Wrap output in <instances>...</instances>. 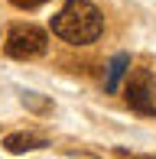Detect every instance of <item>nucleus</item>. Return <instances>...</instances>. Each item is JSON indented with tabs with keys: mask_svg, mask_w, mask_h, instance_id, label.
Masks as SVG:
<instances>
[{
	"mask_svg": "<svg viewBox=\"0 0 156 159\" xmlns=\"http://www.w3.org/2000/svg\"><path fill=\"white\" fill-rule=\"evenodd\" d=\"M52 33L68 46H88L104 33V16L91 0H65V7L52 16Z\"/></svg>",
	"mask_w": 156,
	"mask_h": 159,
	"instance_id": "f257e3e1",
	"label": "nucleus"
},
{
	"mask_svg": "<svg viewBox=\"0 0 156 159\" xmlns=\"http://www.w3.org/2000/svg\"><path fill=\"white\" fill-rule=\"evenodd\" d=\"M49 49V36L46 30H39V26L33 23H16L10 26V33H7V42H3V52L10 55V59H39L42 52Z\"/></svg>",
	"mask_w": 156,
	"mask_h": 159,
	"instance_id": "f03ea898",
	"label": "nucleus"
},
{
	"mask_svg": "<svg viewBox=\"0 0 156 159\" xmlns=\"http://www.w3.org/2000/svg\"><path fill=\"white\" fill-rule=\"evenodd\" d=\"M124 98H127V104H130L137 114L156 117V78L146 68H137L130 78H127Z\"/></svg>",
	"mask_w": 156,
	"mask_h": 159,
	"instance_id": "7ed1b4c3",
	"label": "nucleus"
},
{
	"mask_svg": "<svg viewBox=\"0 0 156 159\" xmlns=\"http://www.w3.org/2000/svg\"><path fill=\"white\" fill-rule=\"evenodd\" d=\"M3 146H7V153L20 156V153H30V149L49 146V140H46V136H39V133H10V136L3 140Z\"/></svg>",
	"mask_w": 156,
	"mask_h": 159,
	"instance_id": "20e7f679",
	"label": "nucleus"
},
{
	"mask_svg": "<svg viewBox=\"0 0 156 159\" xmlns=\"http://www.w3.org/2000/svg\"><path fill=\"white\" fill-rule=\"evenodd\" d=\"M130 71V55L127 52H117L114 59L108 62V75H104V88L108 91H117V84H120V78Z\"/></svg>",
	"mask_w": 156,
	"mask_h": 159,
	"instance_id": "39448f33",
	"label": "nucleus"
},
{
	"mask_svg": "<svg viewBox=\"0 0 156 159\" xmlns=\"http://www.w3.org/2000/svg\"><path fill=\"white\" fill-rule=\"evenodd\" d=\"M23 104H30L33 111H49V107H52V104H49V101H39L36 94H30V91H26V94H23Z\"/></svg>",
	"mask_w": 156,
	"mask_h": 159,
	"instance_id": "423d86ee",
	"label": "nucleus"
},
{
	"mask_svg": "<svg viewBox=\"0 0 156 159\" xmlns=\"http://www.w3.org/2000/svg\"><path fill=\"white\" fill-rule=\"evenodd\" d=\"M13 7H20V10H36V7H42L46 0H10Z\"/></svg>",
	"mask_w": 156,
	"mask_h": 159,
	"instance_id": "0eeeda50",
	"label": "nucleus"
}]
</instances>
